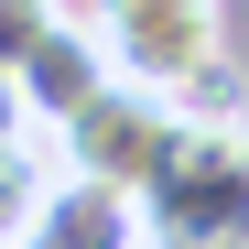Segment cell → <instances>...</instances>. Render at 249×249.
Segmentation results:
<instances>
[{
  "mask_svg": "<svg viewBox=\"0 0 249 249\" xmlns=\"http://www.w3.org/2000/svg\"><path fill=\"white\" fill-rule=\"evenodd\" d=\"M0 141H33V108H22V76L0 65Z\"/></svg>",
  "mask_w": 249,
  "mask_h": 249,
  "instance_id": "9c48e42d",
  "label": "cell"
},
{
  "mask_svg": "<svg viewBox=\"0 0 249 249\" xmlns=\"http://www.w3.org/2000/svg\"><path fill=\"white\" fill-rule=\"evenodd\" d=\"M44 195H54L44 152H33V141H0V249H22L33 228H44Z\"/></svg>",
  "mask_w": 249,
  "mask_h": 249,
  "instance_id": "8992f818",
  "label": "cell"
},
{
  "mask_svg": "<svg viewBox=\"0 0 249 249\" xmlns=\"http://www.w3.org/2000/svg\"><path fill=\"white\" fill-rule=\"evenodd\" d=\"M174 141H184V108H174V98H152V87H108L98 108H76L65 130H54V174L141 206V195L162 184V162H174Z\"/></svg>",
  "mask_w": 249,
  "mask_h": 249,
  "instance_id": "7a4b0ae2",
  "label": "cell"
},
{
  "mask_svg": "<svg viewBox=\"0 0 249 249\" xmlns=\"http://www.w3.org/2000/svg\"><path fill=\"white\" fill-rule=\"evenodd\" d=\"M174 108H184V119H249V87H238V65L217 54V65H206V76H195V87L174 98Z\"/></svg>",
  "mask_w": 249,
  "mask_h": 249,
  "instance_id": "52a82bcc",
  "label": "cell"
},
{
  "mask_svg": "<svg viewBox=\"0 0 249 249\" xmlns=\"http://www.w3.org/2000/svg\"><path fill=\"white\" fill-rule=\"evenodd\" d=\"M33 238H44V249H141V206L54 174V195H44V228H33Z\"/></svg>",
  "mask_w": 249,
  "mask_h": 249,
  "instance_id": "5b68a950",
  "label": "cell"
},
{
  "mask_svg": "<svg viewBox=\"0 0 249 249\" xmlns=\"http://www.w3.org/2000/svg\"><path fill=\"white\" fill-rule=\"evenodd\" d=\"M141 249H249V119H184L141 195Z\"/></svg>",
  "mask_w": 249,
  "mask_h": 249,
  "instance_id": "6da1fadb",
  "label": "cell"
},
{
  "mask_svg": "<svg viewBox=\"0 0 249 249\" xmlns=\"http://www.w3.org/2000/svg\"><path fill=\"white\" fill-rule=\"evenodd\" d=\"M54 22H65V0H0V65H22Z\"/></svg>",
  "mask_w": 249,
  "mask_h": 249,
  "instance_id": "ba28073f",
  "label": "cell"
},
{
  "mask_svg": "<svg viewBox=\"0 0 249 249\" xmlns=\"http://www.w3.org/2000/svg\"><path fill=\"white\" fill-rule=\"evenodd\" d=\"M22 249H44V238H22Z\"/></svg>",
  "mask_w": 249,
  "mask_h": 249,
  "instance_id": "30bf717a",
  "label": "cell"
},
{
  "mask_svg": "<svg viewBox=\"0 0 249 249\" xmlns=\"http://www.w3.org/2000/svg\"><path fill=\"white\" fill-rule=\"evenodd\" d=\"M11 76H22V108H33V130H65L76 108H98V98L119 87V76H108V44H98V22H87V11H65V22H54L44 44L11 65Z\"/></svg>",
  "mask_w": 249,
  "mask_h": 249,
  "instance_id": "277c9868",
  "label": "cell"
},
{
  "mask_svg": "<svg viewBox=\"0 0 249 249\" xmlns=\"http://www.w3.org/2000/svg\"><path fill=\"white\" fill-rule=\"evenodd\" d=\"M87 22L108 44V76L119 87H152V98H184L195 76L228 54L217 0H87Z\"/></svg>",
  "mask_w": 249,
  "mask_h": 249,
  "instance_id": "3957f363",
  "label": "cell"
}]
</instances>
